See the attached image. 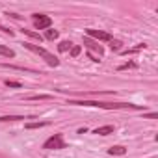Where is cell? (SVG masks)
<instances>
[{"label":"cell","mask_w":158,"mask_h":158,"mask_svg":"<svg viewBox=\"0 0 158 158\" xmlns=\"http://www.w3.org/2000/svg\"><path fill=\"white\" fill-rule=\"evenodd\" d=\"M84 45H86V48L91 52V50H95L97 54H99V58H102V54H104V48L101 47V45H97L95 41H91L89 37H84Z\"/></svg>","instance_id":"cell-6"},{"label":"cell","mask_w":158,"mask_h":158,"mask_svg":"<svg viewBox=\"0 0 158 158\" xmlns=\"http://www.w3.org/2000/svg\"><path fill=\"white\" fill-rule=\"evenodd\" d=\"M32 19H34V24H35V28H37V30H47V28H50V24H52V19H50L48 15L34 13V15H32Z\"/></svg>","instance_id":"cell-4"},{"label":"cell","mask_w":158,"mask_h":158,"mask_svg":"<svg viewBox=\"0 0 158 158\" xmlns=\"http://www.w3.org/2000/svg\"><path fill=\"white\" fill-rule=\"evenodd\" d=\"M110 48H112V50H115V52H117V50H121V41L112 39V41H110Z\"/></svg>","instance_id":"cell-14"},{"label":"cell","mask_w":158,"mask_h":158,"mask_svg":"<svg viewBox=\"0 0 158 158\" xmlns=\"http://www.w3.org/2000/svg\"><path fill=\"white\" fill-rule=\"evenodd\" d=\"M58 35H60V34H58L56 30H47V34H45L47 39H58Z\"/></svg>","instance_id":"cell-16"},{"label":"cell","mask_w":158,"mask_h":158,"mask_svg":"<svg viewBox=\"0 0 158 158\" xmlns=\"http://www.w3.org/2000/svg\"><path fill=\"white\" fill-rule=\"evenodd\" d=\"M112 132H114V127H112V125L99 127V128L95 130V134H99V136H108V134H112Z\"/></svg>","instance_id":"cell-7"},{"label":"cell","mask_w":158,"mask_h":158,"mask_svg":"<svg viewBox=\"0 0 158 158\" xmlns=\"http://www.w3.org/2000/svg\"><path fill=\"white\" fill-rule=\"evenodd\" d=\"M21 119H26L23 115H2L0 117V123H10V121H21Z\"/></svg>","instance_id":"cell-9"},{"label":"cell","mask_w":158,"mask_h":158,"mask_svg":"<svg viewBox=\"0 0 158 158\" xmlns=\"http://www.w3.org/2000/svg\"><path fill=\"white\" fill-rule=\"evenodd\" d=\"M67 104L73 106H95V108H104V110H141L139 104L132 102H101V101H69Z\"/></svg>","instance_id":"cell-1"},{"label":"cell","mask_w":158,"mask_h":158,"mask_svg":"<svg viewBox=\"0 0 158 158\" xmlns=\"http://www.w3.org/2000/svg\"><path fill=\"white\" fill-rule=\"evenodd\" d=\"M28 101H48V99H52L50 95H30V97H26Z\"/></svg>","instance_id":"cell-12"},{"label":"cell","mask_w":158,"mask_h":158,"mask_svg":"<svg viewBox=\"0 0 158 158\" xmlns=\"http://www.w3.org/2000/svg\"><path fill=\"white\" fill-rule=\"evenodd\" d=\"M86 34H88L89 37L99 39V41H112V39H114V37H112V34H108V32H101V30H93V28L86 30Z\"/></svg>","instance_id":"cell-5"},{"label":"cell","mask_w":158,"mask_h":158,"mask_svg":"<svg viewBox=\"0 0 158 158\" xmlns=\"http://www.w3.org/2000/svg\"><path fill=\"white\" fill-rule=\"evenodd\" d=\"M23 32H24V34H26V35H30V37H32V39H39V41H41V39H43V37H41V35H39V34H37V32H32V30H23Z\"/></svg>","instance_id":"cell-15"},{"label":"cell","mask_w":158,"mask_h":158,"mask_svg":"<svg viewBox=\"0 0 158 158\" xmlns=\"http://www.w3.org/2000/svg\"><path fill=\"white\" fill-rule=\"evenodd\" d=\"M0 30H2L4 34H10V35H13V32H11L10 28H6V26H2V24H0Z\"/></svg>","instance_id":"cell-20"},{"label":"cell","mask_w":158,"mask_h":158,"mask_svg":"<svg viewBox=\"0 0 158 158\" xmlns=\"http://www.w3.org/2000/svg\"><path fill=\"white\" fill-rule=\"evenodd\" d=\"M71 47H73V43H71V41H61V43L58 45V50H60V52H67Z\"/></svg>","instance_id":"cell-11"},{"label":"cell","mask_w":158,"mask_h":158,"mask_svg":"<svg viewBox=\"0 0 158 158\" xmlns=\"http://www.w3.org/2000/svg\"><path fill=\"white\" fill-rule=\"evenodd\" d=\"M0 56H6V58H15V52L4 45H0Z\"/></svg>","instance_id":"cell-10"},{"label":"cell","mask_w":158,"mask_h":158,"mask_svg":"<svg viewBox=\"0 0 158 158\" xmlns=\"http://www.w3.org/2000/svg\"><path fill=\"white\" fill-rule=\"evenodd\" d=\"M24 48H28V50H32V52H35V54H39L50 67H58L60 65V60L54 56V54H50L48 50H45V48H41V47H37V45H32V43H24Z\"/></svg>","instance_id":"cell-2"},{"label":"cell","mask_w":158,"mask_h":158,"mask_svg":"<svg viewBox=\"0 0 158 158\" xmlns=\"http://www.w3.org/2000/svg\"><path fill=\"white\" fill-rule=\"evenodd\" d=\"M6 86L8 88H21V84L19 82H13V80H6Z\"/></svg>","instance_id":"cell-19"},{"label":"cell","mask_w":158,"mask_h":158,"mask_svg":"<svg viewBox=\"0 0 158 158\" xmlns=\"http://www.w3.org/2000/svg\"><path fill=\"white\" fill-rule=\"evenodd\" d=\"M43 149H48V151H58V149H65V141H63V136L61 134H52L45 143H43Z\"/></svg>","instance_id":"cell-3"},{"label":"cell","mask_w":158,"mask_h":158,"mask_svg":"<svg viewBox=\"0 0 158 158\" xmlns=\"http://www.w3.org/2000/svg\"><path fill=\"white\" fill-rule=\"evenodd\" d=\"M47 125H48L47 121H39V123H26V128H30V130H32V128H41V127H47Z\"/></svg>","instance_id":"cell-13"},{"label":"cell","mask_w":158,"mask_h":158,"mask_svg":"<svg viewBox=\"0 0 158 158\" xmlns=\"http://www.w3.org/2000/svg\"><path fill=\"white\" fill-rule=\"evenodd\" d=\"M134 67H136V63H134V61H130V63L121 65V67H119V71H125V69H134Z\"/></svg>","instance_id":"cell-18"},{"label":"cell","mask_w":158,"mask_h":158,"mask_svg":"<svg viewBox=\"0 0 158 158\" xmlns=\"http://www.w3.org/2000/svg\"><path fill=\"white\" fill-rule=\"evenodd\" d=\"M108 152H110V154H119V156H121V154H125V152H127V149H125L123 145H114V147H110V149H108Z\"/></svg>","instance_id":"cell-8"},{"label":"cell","mask_w":158,"mask_h":158,"mask_svg":"<svg viewBox=\"0 0 158 158\" xmlns=\"http://www.w3.org/2000/svg\"><path fill=\"white\" fill-rule=\"evenodd\" d=\"M80 50H82L80 47H71V56H73V58H76L78 54H80Z\"/></svg>","instance_id":"cell-17"}]
</instances>
